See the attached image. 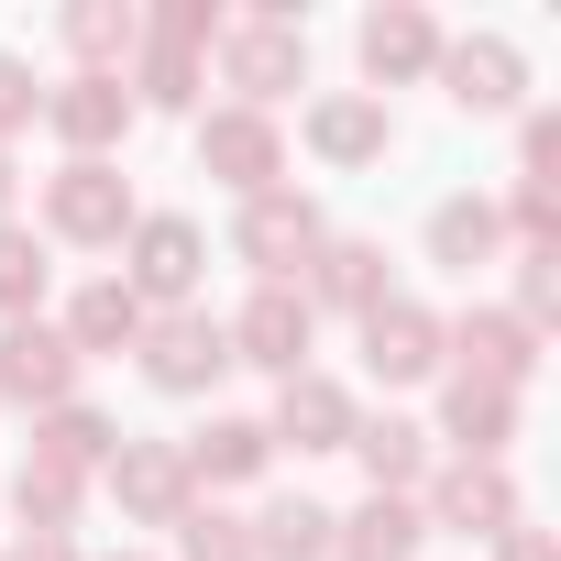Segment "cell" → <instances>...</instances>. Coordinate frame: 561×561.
Listing matches in <instances>:
<instances>
[{
    "instance_id": "cell-4",
    "label": "cell",
    "mask_w": 561,
    "mask_h": 561,
    "mask_svg": "<svg viewBox=\"0 0 561 561\" xmlns=\"http://www.w3.org/2000/svg\"><path fill=\"white\" fill-rule=\"evenodd\" d=\"M320 242H331V220H320L309 187H264V198L231 209V264H253V287H298Z\"/></svg>"
},
{
    "instance_id": "cell-32",
    "label": "cell",
    "mask_w": 561,
    "mask_h": 561,
    "mask_svg": "<svg viewBox=\"0 0 561 561\" xmlns=\"http://www.w3.org/2000/svg\"><path fill=\"white\" fill-rule=\"evenodd\" d=\"M176 561H253V528L231 506H187L176 517Z\"/></svg>"
},
{
    "instance_id": "cell-29",
    "label": "cell",
    "mask_w": 561,
    "mask_h": 561,
    "mask_svg": "<svg viewBox=\"0 0 561 561\" xmlns=\"http://www.w3.org/2000/svg\"><path fill=\"white\" fill-rule=\"evenodd\" d=\"M45 287H56V242L0 220V320H45Z\"/></svg>"
},
{
    "instance_id": "cell-17",
    "label": "cell",
    "mask_w": 561,
    "mask_h": 561,
    "mask_svg": "<svg viewBox=\"0 0 561 561\" xmlns=\"http://www.w3.org/2000/svg\"><path fill=\"white\" fill-rule=\"evenodd\" d=\"M364 364H375V386H430L451 353H440V309L430 298H386V309H364Z\"/></svg>"
},
{
    "instance_id": "cell-33",
    "label": "cell",
    "mask_w": 561,
    "mask_h": 561,
    "mask_svg": "<svg viewBox=\"0 0 561 561\" xmlns=\"http://www.w3.org/2000/svg\"><path fill=\"white\" fill-rule=\"evenodd\" d=\"M495 220H506V242H517V253H550V242H561V198H550V187L495 198Z\"/></svg>"
},
{
    "instance_id": "cell-36",
    "label": "cell",
    "mask_w": 561,
    "mask_h": 561,
    "mask_svg": "<svg viewBox=\"0 0 561 561\" xmlns=\"http://www.w3.org/2000/svg\"><path fill=\"white\" fill-rule=\"evenodd\" d=\"M550 309H561V253H517V320L550 331Z\"/></svg>"
},
{
    "instance_id": "cell-19",
    "label": "cell",
    "mask_w": 561,
    "mask_h": 561,
    "mask_svg": "<svg viewBox=\"0 0 561 561\" xmlns=\"http://www.w3.org/2000/svg\"><path fill=\"white\" fill-rule=\"evenodd\" d=\"M517 419H528V397H506V386H473V375H451V386H440V430H430V440H451V462H506Z\"/></svg>"
},
{
    "instance_id": "cell-26",
    "label": "cell",
    "mask_w": 561,
    "mask_h": 561,
    "mask_svg": "<svg viewBox=\"0 0 561 561\" xmlns=\"http://www.w3.org/2000/svg\"><path fill=\"white\" fill-rule=\"evenodd\" d=\"M430 451H440V440H430L419 419H397V408L353 430V462H364V484H375V495H419V484H430Z\"/></svg>"
},
{
    "instance_id": "cell-30",
    "label": "cell",
    "mask_w": 561,
    "mask_h": 561,
    "mask_svg": "<svg viewBox=\"0 0 561 561\" xmlns=\"http://www.w3.org/2000/svg\"><path fill=\"white\" fill-rule=\"evenodd\" d=\"M122 89H133V111H187V122H198V89H209V67H198V56H165V45H133Z\"/></svg>"
},
{
    "instance_id": "cell-23",
    "label": "cell",
    "mask_w": 561,
    "mask_h": 561,
    "mask_svg": "<svg viewBox=\"0 0 561 561\" xmlns=\"http://www.w3.org/2000/svg\"><path fill=\"white\" fill-rule=\"evenodd\" d=\"M144 320H154V309L122 287V275H89V287L67 298V320H56V331H67V353H78V364H100V353H133V342H144Z\"/></svg>"
},
{
    "instance_id": "cell-18",
    "label": "cell",
    "mask_w": 561,
    "mask_h": 561,
    "mask_svg": "<svg viewBox=\"0 0 561 561\" xmlns=\"http://www.w3.org/2000/svg\"><path fill=\"white\" fill-rule=\"evenodd\" d=\"M419 242H430V264H440V275H484V264H506V220H495V198H484V187L430 198Z\"/></svg>"
},
{
    "instance_id": "cell-2",
    "label": "cell",
    "mask_w": 561,
    "mask_h": 561,
    "mask_svg": "<svg viewBox=\"0 0 561 561\" xmlns=\"http://www.w3.org/2000/svg\"><path fill=\"white\" fill-rule=\"evenodd\" d=\"M122 287L165 320V309H198V287H209V231L187 220V209H144L133 231H122Z\"/></svg>"
},
{
    "instance_id": "cell-10",
    "label": "cell",
    "mask_w": 561,
    "mask_h": 561,
    "mask_svg": "<svg viewBox=\"0 0 561 561\" xmlns=\"http://www.w3.org/2000/svg\"><path fill=\"white\" fill-rule=\"evenodd\" d=\"M298 144H309L331 176H364V165L397 154V111H386L375 89H320V100L298 111Z\"/></svg>"
},
{
    "instance_id": "cell-21",
    "label": "cell",
    "mask_w": 561,
    "mask_h": 561,
    "mask_svg": "<svg viewBox=\"0 0 561 561\" xmlns=\"http://www.w3.org/2000/svg\"><path fill=\"white\" fill-rule=\"evenodd\" d=\"M298 298H309V309H353V320H364V309H386V298H397V287H386V242L331 231V242L309 253V287H298Z\"/></svg>"
},
{
    "instance_id": "cell-20",
    "label": "cell",
    "mask_w": 561,
    "mask_h": 561,
    "mask_svg": "<svg viewBox=\"0 0 561 561\" xmlns=\"http://www.w3.org/2000/svg\"><path fill=\"white\" fill-rule=\"evenodd\" d=\"M176 462H187V484H264V473H275V440H264V419L209 408V419L176 440Z\"/></svg>"
},
{
    "instance_id": "cell-37",
    "label": "cell",
    "mask_w": 561,
    "mask_h": 561,
    "mask_svg": "<svg viewBox=\"0 0 561 561\" xmlns=\"http://www.w3.org/2000/svg\"><path fill=\"white\" fill-rule=\"evenodd\" d=\"M495 561H561V539H550V528H506V539H495Z\"/></svg>"
},
{
    "instance_id": "cell-8",
    "label": "cell",
    "mask_w": 561,
    "mask_h": 561,
    "mask_svg": "<svg viewBox=\"0 0 561 561\" xmlns=\"http://www.w3.org/2000/svg\"><path fill=\"white\" fill-rule=\"evenodd\" d=\"M419 517H430V539H506V528H528V495H517V473L506 462H440L430 473V495H419Z\"/></svg>"
},
{
    "instance_id": "cell-27",
    "label": "cell",
    "mask_w": 561,
    "mask_h": 561,
    "mask_svg": "<svg viewBox=\"0 0 561 561\" xmlns=\"http://www.w3.org/2000/svg\"><path fill=\"white\" fill-rule=\"evenodd\" d=\"M78 506H89V484L78 473H56V462H12V517H23V539H78Z\"/></svg>"
},
{
    "instance_id": "cell-15",
    "label": "cell",
    "mask_w": 561,
    "mask_h": 561,
    "mask_svg": "<svg viewBox=\"0 0 561 561\" xmlns=\"http://www.w3.org/2000/svg\"><path fill=\"white\" fill-rule=\"evenodd\" d=\"M353 56H364V89L386 100V89H419L430 67H440V23L419 12V0H375V12L353 23Z\"/></svg>"
},
{
    "instance_id": "cell-31",
    "label": "cell",
    "mask_w": 561,
    "mask_h": 561,
    "mask_svg": "<svg viewBox=\"0 0 561 561\" xmlns=\"http://www.w3.org/2000/svg\"><path fill=\"white\" fill-rule=\"evenodd\" d=\"M220 0H154V12H144V45H165V56H209L220 45Z\"/></svg>"
},
{
    "instance_id": "cell-1",
    "label": "cell",
    "mask_w": 561,
    "mask_h": 561,
    "mask_svg": "<svg viewBox=\"0 0 561 561\" xmlns=\"http://www.w3.org/2000/svg\"><path fill=\"white\" fill-rule=\"evenodd\" d=\"M209 56H220V89L242 111H275L287 89H309V23L298 12H231Z\"/></svg>"
},
{
    "instance_id": "cell-5",
    "label": "cell",
    "mask_w": 561,
    "mask_h": 561,
    "mask_svg": "<svg viewBox=\"0 0 561 561\" xmlns=\"http://www.w3.org/2000/svg\"><path fill=\"white\" fill-rule=\"evenodd\" d=\"M430 78H440V100H451L462 122H517V111H528V45L495 34V23H484V34H440V67H430Z\"/></svg>"
},
{
    "instance_id": "cell-28",
    "label": "cell",
    "mask_w": 561,
    "mask_h": 561,
    "mask_svg": "<svg viewBox=\"0 0 561 561\" xmlns=\"http://www.w3.org/2000/svg\"><path fill=\"white\" fill-rule=\"evenodd\" d=\"M419 539H430L419 495H364L342 517V561H419Z\"/></svg>"
},
{
    "instance_id": "cell-25",
    "label": "cell",
    "mask_w": 561,
    "mask_h": 561,
    "mask_svg": "<svg viewBox=\"0 0 561 561\" xmlns=\"http://www.w3.org/2000/svg\"><path fill=\"white\" fill-rule=\"evenodd\" d=\"M111 451H122V419H111V408H89V397H67V408H45V419H34V462H56V473H78V484H89Z\"/></svg>"
},
{
    "instance_id": "cell-16",
    "label": "cell",
    "mask_w": 561,
    "mask_h": 561,
    "mask_svg": "<svg viewBox=\"0 0 561 561\" xmlns=\"http://www.w3.org/2000/svg\"><path fill=\"white\" fill-rule=\"evenodd\" d=\"M78 397V353L56 320H0V408H67Z\"/></svg>"
},
{
    "instance_id": "cell-13",
    "label": "cell",
    "mask_w": 561,
    "mask_h": 561,
    "mask_svg": "<svg viewBox=\"0 0 561 561\" xmlns=\"http://www.w3.org/2000/svg\"><path fill=\"white\" fill-rule=\"evenodd\" d=\"M220 331H231V364H264L275 386H287V375H309V342H320V309H309L298 287H253V298H242V309H231Z\"/></svg>"
},
{
    "instance_id": "cell-34",
    "label": "cell",
    "mask_w": 561,
    "mask_h": 561,
    "mask_svg": "<svg viewBox=\"0 0 561 561\" xmlns=\"http://www.w3.org/2000/svg\"><path fill=\"white\" fill-rule=\"evenodd\" d=\"M561 165V111H517V187H550Z\"/></svg>"
},
{
    "instance_id": "cell-35",
    "label": "cell",
    "mask_w": 561,
    "mask_h": 561,
    "mask_svg": "<svg viewBox=\"0 0 561 561\" xmlns=\"http://www.w3.org/2000/svg\"><path fill=\"white\" fill-rule=\"evenodd\" d=\"M34 111H45V78L23 56H0V154H12V133H34Z\"/></svg>"
},
{
    "instance_id": "cell-38",
    "label": "cell",
    "mask_w": 561,
    "mask_h": 561,
    "mask_svg": "<svg viewBox=\"0 0 561 561\" xmlns=\"http://www.w3.org/2000/svg\"><path fill=\"white\" fill-rule=\"evenodd\" d=\"M0 561H89V550H78V539H12Z\"/></svg>"
},
{
    "instance_id": "cell-22",
    "label": "cell",
    "mask_w": 561,
    "mask_h": 561,
    "mask_svg": "<svg viewBox=\"0 0 561 561\" xmlns=\"http://www.w3.org/2000/svg\"><path fill=\"white\" fill-rule=\"evenodd\" d=\"M242 528H253V561H342V506L320 495H264Z\"/></svg>"
},
{
    "instance_id": "cell-39",
    "label": "cell",
    "mask_w": 561,
    "mask_h": 561,
    "mask_svg": "<svg viewBox=\"0 0 561 561\" xmlns=\"http://www.w3.org/2000/svg\"><path fill=\"white\" fill-rule=\"evenodd\" d=\"M12 198H23V165H12V154H0V220H12Z\"/></svg>"
},
{
    "instance_id": "cell-40",
    "label": "cell",
    "mask_w": 561,
    "mask_h": 561,
    "mask_svg": "<svg viewBox=\"0 0 561 561\" xmlns=\"http://www.w3.org/2000/svg\"><path fill=\"white\" fill-rule=\"evenodd\" d=\"M111 561H144V550H111Z\"/></svg>"
},
{
    "instance_id": "cell-24",
    "label": "cell",
    "mask_w": 561,
    "mask_h": 561,
    "mask_svg": "<svg viewBox=\"0 0 561 561\" xmlns=\"http://www.w3.org/2000/svg\"><path fill=\"white\" fill-rule=\"evenodd\" d=\"M56 45H67L89 78H122L133 45H144V12H133V0H67V12H56Z\"/></svg>"
},
{
    "instance_id": "cell-11",
    "label": "cell",
    "mask_w": 561,
    "mask_h": 561,
    "mask_svg": "<svg viewBox=\"0 0 561 561\" xmlns=\"http://www.w3.org/2000/svg\"><path fill=\"white\" fill-rule=\"evenodd\" d=\"M440 375H473V386H506V397H528V375H539V331L517 320V309H462V320H440Z\"/></svg>"
},
{
    "instance_id": "cell-12",
    "label": "cell",
    "mask_w": 561,
    "mask_h": 561,
    "mask_svg": "<svg viewBox=\"0 0 561 561\" xmlns=\"http://www.w3.org/2000/svg\"><path fill=\"white\" fill-rule=\"evenodd\" d=\"M100 484H111V506H122V528H176V517L198 506V484H187V462H176V440H133V430H122V451L100 462Z\"/></svg>"
},
{
    "instance_id": "cell-7",
    "label": "cell",
    "mask_w": 561,
    "mask_h": 561,
    "mask_svg": "<svg viewBox=\"0 0 561 561\" xmlns=\"http://www.w3.org/2000/svg\"><path fill=\"white\" fill-rule=\"evenodd\" d=\"M133 364H144V386L154 397H220V375H231V331L209 320V309H165V320H144V342H133Z\"/></svg>"
},
{
    "instance_id": "cell-14",
    "label": "cell",
    "mask_w": 561,
    "mask_h": 561,
    "mask_svg": "<svg viewBox=\"0 0 561 561\" xmlns=\"http://www.w3.org/2000/svg\"><path fill=\"white\" fill-rule=\"evenodd\" d=\"M353 430H364V397H353L342 375H320V364L275 386V419H264V440L298 451V462H309V451H353Z\"/></svg>"
},
{
    "instance_id": "cell-6",
    "label": "cell",
    "mask_w": 561,
    "mask_h": 561,
    "mask_svg": "<svg viewBox=\"0 0 561 561\" xmlns=\"http://www.w3.org/2000/svg\"><path fill=\"white\" fill-rule=\"evenodd\" d=\"M133 220H144V198H133L122 154H111V165H56V176H45V242L122 253V231H133Z\"/></svg>"
},
{
    "instance_id": "cell-9",
    "label": "cell",
    "mask_w": 561,
    "mask_h": 561,
    "mask_svg": "<svg viewBox=\"0 0 561 561\" xmlns=\"http://www.w3.org/2000/svg\"><path fill=\"white\" fill-rule=\"evenodd\" d=\"M34 122L67 144V165H111V154L133 144V122H144V111H133V89H122V78H89V67H67V78L45 89V111H34Z\"/></svg>"
},
{
    "instance_id": "cell-3",
    "label": "cell",
    "mask_w": 561,
    "mask_h": 561,
    "mask_svg": "<svg viewBox=\"0 0 561 561\" xmlns=\"http://www.w3.org/2000/svg\"><path fill=\"white\" fill-rule=\"evenodd\" d=\"M187 154H198V176H209V187H231V209H242V198H264V187H287V122H275V111H242V100L198 111Z\"/></svg>"
}]
</instances>
